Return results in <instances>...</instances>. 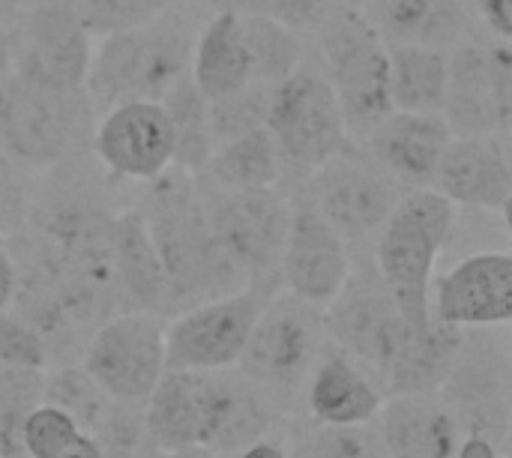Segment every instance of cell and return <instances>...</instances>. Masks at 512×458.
<instances>
[{"mask_svg":"<svg viewBox=\"0 0 512 458\" xmlns=\"http://www.w3.org/2000/svg\"><path fill=\"white\" fill-rule=\"evenodd\" d=\"M33 3H36V0H0V27L18 30L21 18L30 12Z\"/></svg>","mask_w":512,"mask_h":458,"instance_id":"obj_40","label":"cell"},{"mask_svg":"<svg viewBox=\"0 0 512 458\" xmlns=\"http://www.w3.org/2000/svg\"><path fill=\"white\" fill-rule=\"evenodd\" d=\"M381 405V390L348 360V354L327 351L312 369L309 408L321 426H366Z\"/></svg>","mask_w":512,"mask_h":458,"instance_id":"obj_24","label":"cell"},{"mask_svg":"<svg viewBox=\"0 0 512 458\" xmlns=\"http://www.w3.org/2000/svg\"><path fill=\"white\" fill-rule=\"evenodd\" d=\"M483 24L498 39H512V0H471Z\"/></svg>","mask_w":512,"mask_h":458,"instance_id":"obj_37","label":"cell"},{"mask_svg":"<svg viewBox=\"0 0 512 458\" xmlns=\"http://www.w3.org/2000/svg\"><path fill=\"white\" fill-rule=\"evenodd\" d=\"M309 204L345 237L357 243L375 237L402 198V186L354 138L306 177Z\"/></svg>","mask_w":512,"mask_h":458,"instance_id":"obj_11","label":"cell"},{"mask_svg":"<svg viewBox=\"0 0 512 458\" xmlns=\"http://www.w3.org/2000/svg\"><path fill=\"white\" fill-rule=\"evenodd\" d=\"M237 15H258L288 24L294 30H315L321 18L336 6L333 0H216Z\"/></svg>","mask_w":512,"mask_h":458,"instance_id":"obj_36","label":"cell"},{"mask_svg":"<svg viewBox=\"0 0 512 458\" xmlns=\"http://www.w3.org/2000/svg\"><path fill=\"white\" fill-rule=\"evenodd\" d=\"M267 132L276 144L282 174L300 180L351 141L333 87L324 72L312 66H300L273 87Z\"/></svg>","mask_w":512,"mask_h":458,"instance_id":"obj_7","label":"cell"},{"mask_svg":"<svg viewBox=\"0 0 512 458\" xmlns=\"http://www.w3.org/2000/svg\"><path fill=\"white\" fill-rule=\"evenodd\" d=\"M249 384L219 372L165 369L147 399L144 432L159 450H225L234 423L249 402Z\"/></svg>","mask_w":512,"mask_h":458,"instance_id":"obj_6","label":"cell"},{"mask_svg":"<svg viewBox=\"0 0 512 458\" xmlns=\"http://www.w3.org/2000/svg\"><path fill=\"white\" fill-rule=\"evenodd\" d=\"M48 458H105V450L93 435L78 432L72 441H66L57 453H51Z\"/></svg>","mask_w":512,"mask_h":458,"instance_id":"obj_39","label":"cell"},{"mask_svg":"<svg viewBox=\"0 0 512 458\" xmlns=\"http://www.w3.org/2000/svg\"><path fill=\"white\" fill-rule=\"evenodd\" d=\"M0 366L42 372L51 366V354L39 330L18 312H0Z\"/></svg>","mask_w":512,"mask_h":458,"instance_id":"obj_33","label":"cell"},{"mask_svg":"<svg viewBox=\"0 0 512 458\" xmlns=\"http://www.w3.org/2000/svg\"><path fill=\"white\" fill-rule=\"evenodd\" d=\"M90 156L111 180L150 183L174 165V135L162 102H120L96 114Z\"/></svg>","mask_w":512,"mask_h":458,"instance_id":"obj_15","label":"cell"},{"mask_svg":"<svg viewBox=\"0 0 512 458\" xmlns=\"http://www.w3.org/2000/svg\"><path fill=\"white\" fill-rule=\"evenodd\" d=\"M456 225V204L432 186L402 192L375 234V270L399 315L423 330L432 324V273Z\"/></svg>","mask_w":512,"mask_h":458,"instance_id":"obj_3","label":"cell"},{"mask_svg":"<svg viewBox=\"0 0 512 458\" xmlns=\"http://www.w3.org/2000/svg\"><path fill=\"white\" fill-rule=\"evenodd\" d=\"M384 447L375 444L372 432L363 426H324L306 444L297 447L294 458H384Z\"/></svg>","mask_w":512,"mask_h":458,"instance_id":"obj_35","label":"cell"},{"mask_svg":"<svg viewBox=\"0 0 512 458\" xmlns=\"http://www.w3.org/2000/svg\"><path fill=\"white\" fill-rule=\"evenodd\" d=\"M318 30L324 78L336 93L348 135L363 141L390 111V42L357 6H333Z\"/></svg>","mask_w":512,"mask_h":458,"instance_id":"obj_5","label":"cell"},{"mask_svg":"<svg viewBox=\"0 0 512 458\" xmlns=\"http://www.w3.org/2000/svg\"><path fill=\"white\" fill-rule=\"evenodd\" d=\"M453 132L441 114L420 111H390L360 147L402 186L423 189L432 186L438 162L450 144Z\"/></svg>","mask_w":512,"mask_h":458,"instance_id":"obj_20","label":"cell"},{"mask_svg":"<svg viewBox=\"0 0 512 458\" xmlns=\"http://www.w3.org/2000/svg\"><path fill=\"white\" fill-rule=\"evenodd\" d=\"M363 12L387 42L447 48L462 42L468 30L462 0H369Z\"/></svg>","mask_w":512,"mask_h":458,"instance_id":"obj_25","label":"cell"},{"mask_svg":"<svg viewBox=\"0 0 512 458\" xmlns=\"http://www.w3.org/2000/svg\"><path fill=\"white\" fill-rule=\"evenodd\" d=\"M168 458H213V450H207V447H186V450H174Z\"/></svg>","mask_w":512,"mask_h":458,"instance_id":"obj_44","label":"cell"},{"mask_svg":"<svg viewBox=\"0 0 512 458\" xmlns=\"http://www.w3.org/2000/svg\"><path fill=\"white\" fill-rule=\"evenodd\" d=\"M108 258L117 303L126 312H168V276L138 207L114 213L108 231Z\"/></svg>","mask_w":512,"mask_h":458,"instance_id":"obj_21","label":"cell"},{"mask_svg":"<svg viewBox=\"0 0 512 458\" xmlns=\"http://www.w3.org/2000/svg\"><path fill=\"white\" fill-rule=\"evenodd\" d=\"M189 78L207 102L249 84V54L237 12L216 6V12L201 24L192 48Z\"/></svg>","mask_w":512,"mask_h":458,"instance_id":"obj_23","label":"cell"},{"mask_svg":"<svg viewBox=\"0 0 512 458\" xmlns=\"http://www.w3.org/2000/svg\"><path fill=\"white\" fill-rule=\"evenodd\" d=\"M276 291L273 285H246L234 294L183 309L174 324L165 327V369L222 372L237 366L261 309Z\"/></svg>","mask_w":512,"mask_h":458,"instance_id":"obj_10","label":"cell"},{"mask_svg":"<svg viewBox=\"0 0 512 458\" xmlns=\"http://www.w3.org/2000/svg\"><path fill=\"white\" fill-rule=\"evenodd\" d=\"M327 321L324 309L297 294H273L261 309L246 348L237 360L243 378L264 387L300 384L324 357Z\"/></svg>","mask_w":512,"mask_h":458,"instance_id":"obj_9","label":"cell"},{"mask_svg":"<svg viewBox=\"0 0 512 458\" xmlns=\"http://www.w3.org/2000/svg\"><path fill=\"white\" fill-rule=\"evenodd\" d=\"M381 447L387 458H450L456 423L429 393L393 396L381 405Z\"/></svg>","mask_w":512,"mask_h":458,"instance_id":"obj_22","label":"cell"},{"mask_svg":"<svg viewBox=\"0 0 512 458\" xmlns=\"http://www.w3.org/2000/svg\"><path fill=\"white\" fill-rule=\"evenodd\" d=\"M78 432H84V429H78V423L66 411L45 402V405L27 411L18 435H21V447L27 456L48 458L51 453H57L66 441H72Z\"/></svg>","mask_w":512,"mask_h":458,"instance_id":"obj_34","label":"cell"},{"mask_svg":"<svg viewBox=\"0 0 512 458\" xmlns=\"http://www.w3.org/2000/svg\"><path fill=\"white\" fill-rule=\"evenodd\" d=\"M183 3H213V0H69L72 12L84 24V30L99 39L126 27H138L144 21H153L156 15L183 6Z\"/></svg>","mask_w":512,"mask_h":458,"instance_id":"obj_32","label":"cell"},{"mask_svg":"<svg viewBox=\"0 0 512 458\" xmlns=\"http://www.w3.org/2000/svg\"><path fill=\"white\" fill-rule=\"evenodd\" d=\"M141 216L168 276V312L246 288V276L213 237L195 174L168 168L144 183Z\"/></svg>","mask_w":512,"mask_h":458,"instance_id":"obj_1","label":"cell"},{"mask_svg":"<svg viewBox=\"0 0 512 458\" xmlns=\"http://www.w3.org/2000/svg\"><path fill=\"white\" fill-rule=\"evenodd\" d=\"M447 48L390 42V102L396 111L441 114L447 99Z\"/></svg>","mask_w":512,"mask_h":458,"instance_id":"obj_27","label":"cell"},{"mask_svg":"<svg viewBox=\"0 0 512 458\" xmlns=\"http://www.w3.org/2000/svg\"><path fill=\"white\" fill-rule=\"evenodd\" d=\"M345 237L309 204L291 207V222L279 258V282L306 303L327 309L351 276Z\"/></svg>","mask_w":512,"mask_h":458,"instance_id":"obj_17","label":"cell"},{"mask_svg":"<svg viewBox=\"0 0 512 458\" xmlns=\"http://www.w3.org/2000/svg\"><path fill=\"white\" fill-rule=\"evenodd\" d=\"M366 3H369V0H366Z\"/></svg>","mask_w":512,"mask_h":458,"instance_id":"obj_46","label":"cell"},{"mask_svg":"<svg viewBox=\"0 0 512 458\" xmlns=\"http://www.w3.org/2000/svg\"><path fill=\"white\" fill-rule=\"evenodd\" d=\"M432 189L456 207L507 213L512 198V165L507 135H453Z\"/></svg>","mask_w":512,"mask_h":458,"instance_id":"obj_19","label":"cell"},{"mask_svg":"<svg viewBox=\"0 0 512 458\" xmlns=\"http://www.w3.org/2000/svg\"><path fill=\"white\" fill-rule=\"evenodd\" d=\"M195 177L213 189H273L282 180V162L264 126L219 141Z\"/></svg>","mask_w":512,"mask_h":458,"instance_id":"obj_26","label":"cell"},{"mask_svg":"<svg viewBox=\"0 0 512 458\" xmlns=\"http://www.w3.org/2000/svg\"><path fill=\"white\" fill-rule=\"evenodd\" d=\"M15 288H18V261H15V255L0 243V312L12 309Z\"/></svg>","mask_w":512,"mask_h":458,"instance_id":"obj_38","label":"cell"},{"mask_svg":"<svg viewBox=\"0 0 512 458\" xmlns=\"http://www.w3.org/2000/svg\"><path fill=\"white\" fill-rule=\"evenodd\" d=\"M96 111L84 87H57L9 69L0 78V153L48 171L84 150Z\"/></svg>","mask_w":512,"mask_h":458,"instance_id":"obj_4","label":"cell"},{"mask_svg":"<svg viewBox=\"0 0 512 458\" xmlns=\"http://www.w3.org/2000/svg\"><path fill=\"white\" fill-rule=\"evenodd\" d=\"M324 312L327 333L345 348V354L369 363L387 384L417 327L399 315L378 270L366 264L357 270L351 267L348 282Z\"/></svg>","mask_w":512,"mask_h":458,"instance_id":"obj_14","label":"cell"},{"mask_svg":"<svg viewBox=\"0 0 512 458\" xmlns=\"http://www.w3.org/2000/svg\"><path fill=\"white\" fill-rule=\"evenodd\" d=\"M432 318L456 330L498 327L512 318V258L480 252L456 264L435 288Z\"/></svg>","mask_w":512,"mask_h":458,"instance_id":"obj_18","label":"cell"},{"mask_svg":"<svg viewBox=\"0 0 512 458\" xmlns=\"http://www.w3.org/2000/svg\"><path fill=\"white\" fill-rule=\"evenodd\" d=\"M270 99H273V87L270 84H243L234 93H225L219 99L207 102V117H210V132L213 141H228L237 135H246L252 129H264L267 126V114H270Z\"/></svg>","mask_w":512,"mask_h":458,"instance_id":"obj_31","label":"cell"},{"mask_svg":"<svg viewBox=\"0 0 512 458\" xmlns=\"http://www.w3.org/2000/svg\"><path fill=\"white\" fill-rule=\"evenodd\" d=\"M93 42L69 0H36L18 24L12 69L57 87H84Z\"/></svg>","mask_w":512,"mask_h":458,"instance_id":"obj_16","label":"cell"},{"mask_svg":"<svg viewBox=\"0 0 512 458\" xmlns=\"http://www.w3.org/2000/svg\"><path fill=\"white\" fill-rule=\"evenodd\" d=\"M15 33L12 27H0V78L12 69V57H15Z\"/></svg>","mask_w":512,"mask_h":458,"instance_id":"obj_42","label":"cell"},{"mask_svg":"<svg viewBox=\"0 0 512 458\" xmlns=\"http://www.w3.org/2000/svg\"><path fill=\"white\" fill-rule=\"evenodd\" d=\"M240 30L249 54V81L276 87L303 66L300 30L258 15H240Z\"/></svg>","mask_w":512,"mask_h":458,"instance_id":"obj_29","label":"cell"},{"mask_svg":"<svg viewBox=\"0 0 512 458\" xmlns=\"http://www.w3.org/2000/svg\"><path fill=\"white\" fill-rule=\"evenodd\" d=\"M459 458H498V453H495L492 441L474 435V438H468V441L459 447Z\"/></svg>","mask_w":512,"mask_h":458,"instance_id":"obj_41","label":"cell"},{"mask_svg":"<svg viewBox=\"0 0 512 458\" xmlns=\"http://www.w3.org/2000/svg\"><path fill=\"white\" fill-rule=\"evenodd\" d=\"M159 102L168 114L171 135H174V168L198 174L216 147L213 132H210V117H207V99L198 93V87L186 75Z\"/></svg>","mask_w":512,"mask_h":458,"instance_id":"obj_28","label":"cell"},{"mask_svg":"<svg viewBox=\"0 0 512 458\" xmlns=\"http://www.w3.org/2000/svg\"><path fill=\"white\" fill-rule=\"evenodd\" d=\"M441 117L453 135H507L512 123L510 39L456 42Z\"/></svg>","mask_w":512,"mask_h":458,"instance_id":"obj_13","label":"cell"},{"mask_svg":"<svg viewBox=\"0 0 512 458\" xmlns=\"http://www.w3.org/2000/svg\"><path fill=\"white\" fill-rule=\"evenodd\" d=\"M237 458H288V456L282 453V447H279V444H273V441H258V444L243 447Z\"/></svg>","mask_w":512,"mask_h":458,"instance_id":"obj_43","label":"cell"},{"mask_svg":"<svg viewBox=\"0 0 512 458\" xmlns=\"http://www.w3.org/2000/svg\"><path fill=\"white\" fill-rule=\"evenodd\" d=\"M201 9L204 3H183L138 27L99 36L84 81L93 111L102 114L111 105L135 99L159 102L180 84L189 75Z\"/></svg>","mask_w":512,"mask_h":458,"instance_id":"obj_2","label":"cell"},{"mask_svg":"<svg viewBox=\"0 0 512 458\" xmlns=\"http://www.w3.org/2000/svg\"><path fill=\"white\" fill-rule=\"evenodd\" d=\"M42 399L66 411L78 423V429H90V432H96L99 423L111 411V399L96 387V381L84 369H75V366H66L48 375L42 381Z\"/></svg>","mask_w":512,"mask_h":458,"instance_id":"obj_30","label":"cell"},{"mask_svg":"<svg viewBox=\"0 0 512 458\" xmlns=\"http://www.w3.org/2000/svg\"><path fill=\"white\" fill-rule=\"evenodd\" d=\"M105 458H147V456H141L138 450H111Z\"/></svg>","mask_w":512,"mask_h":458,"instance_id":"obj_45","label":"cell"},{"mask_svg":"<svg viewBox=\"0 0 512 458\" xmlns=\"http://www.w3.org/2000/svg\"><path fill=\"white\" fill-rule=\"evenodd\" d=\"M81 369L114 405H144L165 375V327L147 312L111 315L87 339Z\"/></svg>","mask_w":512,"mask_h":458,"instance_id":"obj_12","label":"cell"},{"mask_svg":"<svg viewBox=\"0 0 512 458\" xmlns=\"http://www.w3.org/2000/svg\"><path fill=\"white\" fill-rule=\"evenodd\" d=\"M198 180V177H195ZM204 210L222 252L249 285L279 288V258L291 222V204L273 189H213L201 183Z\"/></svg>","mask_w":512,"mask_h":458,"instance_id":"obj_8","label":"cell"}]
</instances>
